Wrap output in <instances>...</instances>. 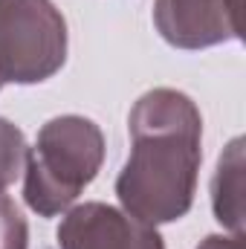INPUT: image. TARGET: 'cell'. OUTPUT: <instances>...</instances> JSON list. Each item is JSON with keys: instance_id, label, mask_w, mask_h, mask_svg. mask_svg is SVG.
Instances as JSON below:
<instances>
[{"instance_id": "6da1fadb", "label": "cell", "mask_w": 246, "mask_h": 249, "mask_svg": "<svg viewBox=\"0 0 246 249\" xmlns=\"http://www.w3.org/2000/svg\"><path fill=\"white\" fill-rule=\"evenodd\" d=\"M130 157L116 180L124 212L148 226L180 220L194 203L203 119L180 90H151L130 110Z\"/></svg>"}, {"instance_id": "7a4b0ae2", "label": "cell", "mask_w": 246, "mask_h": 249, "mask_svg": "<svg viewBox=\"0 0 246 249\" xmlns=\"http://www.w3.org/2000/svg\"><path fill=\"white\" fill-rule=\"evenodd\" d=\"M105 160V136L84 116H58L41 127L26 148L23 197L41 217H55L90 186Z\"/></svg>"}, {"instance_id": "3957f363", "label": "cell", "mask_w": 246, "mask_h": 249, "mask_svg": "<svg viewBox=\"0 0 246 249\" xmlns=\"http://www.w3.org/2000/svg\"><path fill=\"white\" fill-rule=\"evenodd\" d=\"M64 58L67 23L53 0H0V81H47Z\"/></svg>"}, {"instance_id": "277c9868", "label": "cell", "mask_w": 246, "mask_h": 249, "mask_svg": "<svg viewBox=\"0 0 246 249\" xmlns=\"http://www.w3.org/2000/svg\"><path fill=\"white\" fill-rule=\"evenodd\" d=\"M154 23L171 47H214L241 38V0H157Z\"/></svg>"}, {"instance_id": "5b68a950", "label": "cell", "mask_w": 246, "mask_h": 249, "mask_svg": "<svg viewBox=\"0 0 246 249\" xmlns=\"http://www.w3.org/2000/svg\"><path fill=\"white\" fill-rule=\"evenodd\" d=\"M61 249H165L154 226L105 203H84L67 212L58 226Z\"/></svg>"}, {"instance_id": "8992f818", "label": "cell", "mask_w": 246, "mask_h": 249, "mask_svg": "<svg viewBox=\"0 0 246 249\" xmlns=\"http://www.w3.org/2000/svg\"><path fill=\"white\" fill-rule=\"evenodd\" d=\"M211 203L217 220L232 229V235H244V139H232L220 154L211 180Z\"/></svg>"}, {"instance_id": "52a82bcc", "label": "cell", "mask_w": 246, "mask_h": 249, "mask_svg": "<svg viewBox=\"0 0 246 249\" xmlns=\"http://www.w3.org/2000/svg\"><path fill=\"white\" fill-rule=\"evenodd\" d=\"M23 162H26V142L20 127L0 119V191L18 180Z\"/></svg>"}, {"instance_id": "ba28073f", "label": "cell", "mask_w": 246, "mask_h": 249, "mask_svg": "<svg viewBox=\"0 0 246 249\" xmlns=\"http://www.w3.org/2000/svg\"><path fill=\"white\" fill-rule=\"evenodd\" d=\"M29 229L9 194L0 191V249H26Z\"/></svg>"}, {"instance_id": "9c48e42d", "label": "cell", "mask_w": 246, "mask_h": 249, "mask_svg": "<svg viewBox=\"0 0 246 249\" xmlns=\"http://www.w3.org/2000/svg\"><path fill=\"white\" fill-rule=\"evenodd\" d=\"M197 249H246L244 247V235H232V238H223V235H209Z\"/></svg>"}, {"instance_id": "30bf717a", "label": "cell", "mask_w": 246, "mask_h": 249, "mask_svg": "<svg viewBox=\"0 0 246 249\" xmlns=\"http://www.w3.org/2000/svg\"><path fill=\"white\" fill-rule=\"evenodd\" d=\"M0 84H3V81H0Z\"/></svg>"}]
</instances>
